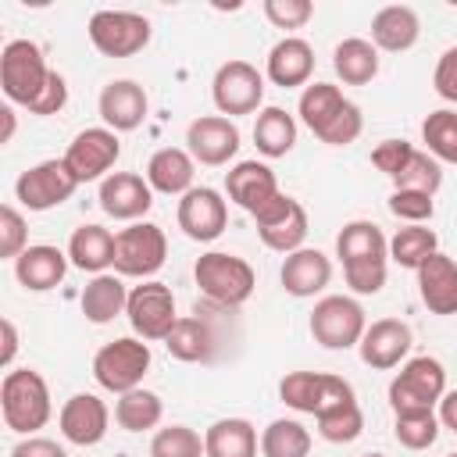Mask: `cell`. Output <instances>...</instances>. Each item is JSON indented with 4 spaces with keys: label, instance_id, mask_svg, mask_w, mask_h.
I'll return each mask as SVG.
<instances>
[{
    "label": "cell",
    "instance_id": "cell-1",
    "mask_svg": "<svg viewBox=\"0 0 457 457\" xmlns=\"http://www.w3.org/2000/svg\"><path fill=\"white\" fill-rule=\"evenodd\" d=\"M336 257L343 264V278L357 296H375L386 286L389 271V239L375 221H346L336 236Z\"/></svg>",
    "mask_w": 457,
    "mask_h": 457
},
{
    "label": "cell",
    "instance_id": "cell-2",
    "mask_svg": "<svg viewBox=\"0 0 457 457\" xmlns=\"http://www.w3.org/2000/svg\"><path fill=\"white\" fill-rule=\"evenodd\" d=\"M296 114H300V121L325 146H350L361 136V129H364L361 107L353 100H346L343 89L332 86V82H311V86H303L300 104H296Z\"/></svg>",
    "mask_w": 457,
    "mask_h": 457
},
{
    "label": "cell",
    "instance_id": "cell-3",
    "mask_svg": "<svg viewBox=\"0 0 457 457\" xmlns=\"http://www.w3.org/2000/svg\"><path fill=\"white\" fill-rule=\"evenodd\" d=\"M0 414L4 425L18 436L39 432L54 414L46 378L36 368H11L0 382Z\"/></svg>",
    "mask_w": 457,
    "mask_h": 457
},
{
    "label": "cell",
    "instance_id": "cell-4",
    "mask_svg": "<svg viewBox=\"0 0 457 457\" xmlns=\"http://www.w3.org/2000/svg\"><path fill=\"white\" fill-rule=\"evenodd\" d=\"M193 278H196L204 300L214 307H225V311H239L253 296V286H257L250 261H243L239 253H225V250L200 253L193 264Z\"/></svg>",
    "mask_w": 457,
    "mask_h": 457
},
{
    "label": "cell",
    "instance_id": "cell-5",
    "mask_svg": "<svg viewBox=\"0 0 457 457\" xmlns=\"http://www.w3.org/2000/svg\"><path fill=\"white\" fill-rule=\"evenodd\" d=\"M150 371V346L146 339L139 336H121V339H111L96 350L93 357V378L100 389L107 393H132L143 386Z\"/></svg>",
    "mask_w": 457,
    "mask_h": 457
},
{
    "label": "cell",
    "instance_id": "cell-6",
    "mask_svg": "<svg viewBox=\"0 0 457 457\" xmlns=\"http://www.w3.org/2000/svg\"><path fill=\"white\" fill-rule=\"evenodd\" d=\"M446 393V368L421 353V357H411L400 364V371L393 375L389 382V407L393 414H403V411H432L439 407Z\"/></svg>",
    "mask_w": 457,
    "mask_h": 457
},
{
    "label": "cell",
    "instance_id": "cell-7",
    "mask_svg": "<svg viewBox=\"0 0 457 457\" xmlns=\"http://www.w3.org/2000/svg\"><path fill=\"white\" fill-rule=\"evenodd\" d=\"M50 71L54 68H46V57L32 39H11L0 54V89L11 104L32 107L36 96L43 93Z\"/></svg>",
    "mask_w": 457,
    "mask_h": 457
},
{
    "label": "cell",
    "instance_id": "cell-8",
    "mask_svg": "<svg viewBox=\"0 0 457 457\" xmlns=\"http://www.w3.org/2000/svg\"><path fill=\"white\" fill-rule=\"evenodd\" d=\"M168 236L154 221H132L114 239V275L121 278H154L164 268Z\"/></svg>",
    "mask_w": 457,
    "mask_h": 457
},
{
    "label": "cell",
    "instance_id": "cell-9",
    "mask_svg": "<svg viewBox=\"0 0 457 457\" xmlns=\"http://www.w3.org/2000/svg\"><path fill=\"white\" fill-rule=\"evenodd\" d=\"M364 328H368V318H364V307L353 296L332 293V296H321L314 303V311H311V336L325 350H350V346H357Z\"/></svg>",
    "mask_w": 457,
    "mask_h": 457
},
{
    "label": "cell",
    "instance_id": "cell-10",
    "mask_svg": "<svg viewBox=\"0 0 457 457\" xmlns=\"http://www.w3.org/2000/svg\"><path fill=\"white\" fill-rule=\"evenodd\" d=\"M125 318L132 325V332L146 343H164L179 321L175 314V296L164 282L146 278L139 286L129 289V303H125Z\"/></svg>",
    "mask_w": 457,
    "mask_h": 457
},
{
    "label": "cell",
    "instance_id": "cell-11",
    "mask_svg": "<svg viewBox=\"0 0 457 457\" xmlns=\"http://www.w3.org/2000/svg\"><path fill=\"white\" fill-rule=\"evenodd\" d=\"M211 100L225 118L253 114L264 104V75L250 61H225L211 79Z\"/></svg>",
    "mask_w": 457,
    "mask_h": 457
},
{
    "label": "cell",
    "instance_id": "cell-12",
    "mask_svg": "<svg viewBox=\"0 0 457 457\" xmlns=\"http://www.w3.org/2000/svg\"><path fill=\"white\" fill-rule=\"evenodd\" d=\"M86 32H89V43L104 57H136L139 50H146L154 36L150 21L136 11H96Z\"/></svg>",
    "mask_w": 457,
    "mask_h": 457
},
{
    "label": "cell",
    "instance_id": "cell-13",
    "mask_svg": "<svg viewBox=\"0 0 457 457\" xmlns=\"http://www.w3.org/2000/svg\"><path fill=\"white\" fill-rule=\"evenodd\" d=\"M79 189V179L68 171L64 161H39L32 168H25L14 182V200L29 211H54L64 200H71Z\"/></svg>",
    "mask_w": 457,
    "mask_h": 457
},
{
    "label": "cell",
    "instance_id": "cell-14",
    "mask_svg": "<svg viewBox=\"0 0 457 457\" xmlns=\"http://www.w3.org/2000/svg\"><path fill=\"white\" fill-rule=\"evenodd\" d=\"M118 157H121V139H118V132H111L107 125H93V129H82L71 143H68V150H64V164H68V171L79 179V186L82 182H104L107 179V171L118 164Z\"/></svg>",
    "mask_w": 457,
    "mask_h": 457
},
{
    "label": "cell",
    "instance_id": "cell-15",
    "mask_svg": "<svg viewBox=\"0 0 457 457\" xmlns=\"http://www.w3.org/2000/svg\"><path fill=\"white\" fill-rule=\"evenodd\" d=\"M253 225H257V236L268 250L275 253H296L307 239V211L300 200L278 193L271 204H264L257 214H253Z\"/></svg>",
    "mask_w": 457,
    "mask_h": 457
},
{
    "label": "cell",
    "instance_id": "cell-16",
    "mask_svg": "<svg viewBox=\"0 0 457 457\" xmlns=\"http://www.w3.org/2000/svg\"><path fill=\"white\" fill-rule=\"evenodd\" d=\"M168 353L182 364H214L221 357V332L211 321V307L196 303L189 318H179L171 336L164 339Z\"/></svg>",
    "mask_w": 457,
    "mask_h": 457
},
{
    "label": "cell",
    "instance_id": "cell-17",
    "mask_svg": "<svg viewBox=\"0 0 457 457\" xmlns=\"http://www.w3.org/2000/svg\"><path fill=\"white\" fill-rule=\"evenodd\" d=\"M186 150L193 154L196 164L221 168L239 154V129L225 114H204L193 118L186 129Z\"/></svg>",
    "mask_w": 457,
    "mask_h": 457
},
{
    "label": "cell",
    "instance_id": "cell-18",
    "mask_svg": "<svg viewBox=\"0 0 457 457\" xmlns=\"http://www.w3.org/2000/svg\"><path fill=\"white\" fill-rule=\"evenodd\" d=\"M175 221H179V228H182L193 243H214V239L225 232V225H228V204L221 200L218 189H211V186H193V189L179 200Z\"/></svg>",
    "mask_w": 457,
    "mask_h": 457
},
{
    "label": "cell",
    "instance_id": "cell-19",
    "mask_svg": "<svg viewBox=\"0 0 457 457\" xmlns=\"http://www.w3.org/2000/svg\"><path fill=\"white\" fill-rule=\"evenodd\" d=\"M411 343H414V332L407 321L400 318H378L364 328L361 343H357V353L368 368L375 371H389V368H400L411 353Z\"/></svg>",
    "mask_w": 457,
    "mask_h": 457
},
{
    "label": "cell",
    "instance_id": "cell-20",
    "mask_svg": "<svg viewBox=\"0 0 457 457\" xmlns=\"http://www.w3.org/2000/svg\"><path fill=\"white\" fill-rule=\"evenodd\" d=\"M100 211L114 221H139L150 207H154V189L143 175L136 171H111L100 182Z\"/></svg>",
    "mask_w": 457,
    "mask_h": 457
},
{
    "label": "cell",
    "instance_id": "cell-21",
    "mask_svg": "<svg viewBox=\"0 0 457 457\" xmlns=\"http://www.w3.org/2000/svg\"><path fill=\"white\" fill-rule=\"evenodd\" d=\"M96 111H100V118L111 132H132L146 121L150 100H146V89L136 79H111L100 89Z\"/></svg>",
    "mask_w": 457,
    "mask_h": 457
},
{
    "label": "cell",
    "instance_id": "cell-22",
    "mask_svg": "<svg viewBox=\"0 0 457 457\" xmlns=\"http://www.w3.org/2000/svg\"><path fill=\"white\" fill-rule=\"evenodd\" d=\"M57 425H61V436L71 443V446H96L104 436H107V425H111V411L100 396L93 393H75L64 400L61 414H57Z\"/></svg>",
    "mask_w": 457,
    "mask_h": 457
},
{
    "label": "cell",
    "instance_id": "cell-23",
    "mask_svg": "<svg viewBox=\"0 0 457 457\" xmlns=\"http://www.w3.org/2000/svg\"><path fill=\"white\" fill-rule=\"evenodd\" d=\"M225 193H228V200H232L236 207H243V211L253 218V214H257L264 204H271L282 189H278L275 171H271L264 161H239L236 168L225 171Z\"/></svg>",
    "mask_w": 457,
    "mask_h": 457
},
{
    "label": "cell",
    "instance_id": "cell-24",
    "mask_svg": "<svg viewBox=\"0 0 457 457\" xmlns=\"http://www.w3.org/2000/svg\"><path fill=\"white\" fill-rule=\"evenodd\" d=\"M414 275H418V296L432 314L439 318L457 314V261L453 257L436 250Z\"/></svg>",
    "mask_w": 457,
    "mask_h": 457
},
{
    "label": "cell",
    "instance_id": "cell-25",
    "mask_svg": "<svg viewBox=\"0 0 457 457\" xmlns=\"http://www.w3.org/2000/svg\"><path fill=\"white\" fill-rule=\"evenodd\" d=\"M343 386L346 378L328 375V371H289L278 382V400L300 414H318Z\"/></svg>",
    "mask_w": 457,
    "mask_h": 457
},
{
    "label": "cell",
    "instance_id": "cell-26",
    "mask_svg": "<svg viewBox=\"0 0 457 457\" xmlns=\"http://www.w3.org/2000/svg\"><path fill=\"white\" fill-rule=\"evenodd\" d=\"M278 282L289 296L296 300H307V296H318L328 282H332V261L314 250V246H300L296 253H289L282 261V271H278Z\"/></svg>",
    "mask_w": 457,
    "mask_h": 457
},
{
    "label": "cell",
    "instance_id": "cell-27",
    "mask_svg": "<svg viewBox=\"0 0 457 457\" xmlns=\"http://www.w3.org/2000/svg\"><path fill=\"white\" fill-rule=\"evenodd\" d=\"M268 82L282 86V89H296V86H311L314 75V50L307 39L300 36H286L268 50V64H264Z\"/></svg>",
    "mask_w": 457,
    "mask_h": 457
},
{
    "label": "cell",
    "instance_id": "cell-28",
    "mask_svg": "<svg viewBox=\"0 0 457 457\" xmlns=\"http://www.w3.org/2000/svg\"><path fill=\"white\" fill-rule=\"evenodd\" d=\"M68 250H57L50 243H36L29 246L18 261H14V278L29 289V293H46L57 289L68 275Z\"/></svg>",
    "mask_w": 457,
    "mask_h": 457
},
{
    "label": "cell",
    "instance_id": "cell-29",
    "mask_svg": "<svg viewBox=\"0 0 457 457\" xmlns=\"http://www.w3.org/2000/svg\"><path fill=\"white\" fill-rule=\"evenodd\" d=\"M314 425H318V436H321L325 443H336V446L353 443V439L364 432V411H361L357 393H353L350 382L314 414Z\"/></svg>",
    "mask_w": 457,
    "mask_h": 457
},
{
    "label": "cell",
    "instance_id": "cell-30",
    "mask_svg": "<svg viewBox=\"0 0 457 457\" xmlns=\"http://www.w3.org/2000/svg\"><path fill=\"white\" fill-rule=\"evenodd\" d=\"M193 175H196V161L182 146H161L146 161V182L154 193L164 196H186L193 189Z\"/></svg>",
    "mask_w": 457,
    "mask_h": 457
},
{
    "label": "cell",
    "instance_id": "cell-31",
    "mask_svg": "<svg viewBox=\"0 0 457 457\" xmlns=\"http://www.w3.org/2000/svg\"><path fill=\"white\" fill-rule=\"evenodd\" d=\"M421 36V21L414 14V7L407 4H389L382 11H375L371 18V43L375 50H386V54H403L418 43Z\"/></svg>",
    "mask_w": 457,
    "mask_h": 457
},
{
    "label": "cell",
    "instance_id": "cell-32",
    "mask_svg": "<svg viewBox=\"0 0 457 457\" xmlns=\"http://www.w3.org/2000/svg\"><path fill=\"white\" fill-rule=\"evenodd\" d=\"M114 232L104 225H79L68 239V261L79 271L89 275H104L107 268H114Z\"/></svg>",
    "mask_w": 457,
    "mask_h": 457
},
{
    "label": "cell",
    "instance_id": "cell-33",
    "mask_svg": "<svg viewBox=\"0 0 457 457\" xmlns=\"http://www.w3.org/2000/svg\"><path fill=\"white\" fill-rule=\"evenodd\" d=\"M261 439L246 418H218L204 432V457H257Z\"/></svg>",
    "mask_w": 457,
    "mask_h": 457
},
{
    "label": "cell",
    "instance_id": "cell-34",
    "mask_svg": "<svg viewBox=\"0 0 457 457\" xmlns=\"http://www.w3.org/2000/svg\"><path fill=\"white\" fill-rule=\"evenodd\" d=\"M79 303H82L86 321H93V325H107V321H114L118 314H125L129 289H125L121 275L104 271V275H93V278L86 282V289H82Z\"/></svg>",
    "mask_w": 457,
    "mask_h": 457
},
{
    "label": "cell",
    "instance_id": "cell-35",
    "mask_svg": "<svg viewBox=\"0 0 457 457\" xmlns=\"http://www.w3.org/2000/svg\"><path fill=\"white\" fill-rule=\"evenodd\" d=\"M332 68L346 86H368L378 75V50L371 39H361V36L339 39L332 50Z\"/></svg>",
    "mask_w": 457,
    "mask_h": 457
},
{
    "label": "cell",
    "instance_id": "cell-36",
    "mask_svg": "<svg viewBox=\"0 0 457 457\" xmlns=\"http://www.w3.org/2000/svg\"><path fill=\"white\" fill-rule=\"evenodd\" d=\"M253 143L264 157H286L296 146V121L282 107H261L253 121Z\"/></svg>",
    "mask_w": 457,
    "mask_h": 457
},
{
    "label": "cell",
    "instance_id": "cell-37",
    "mask_svg": "<svg viewBox=\"0 0 457 457\" xmlns=\"http://www.w3.org/2000/svg\"><path fill=\"white\" fill-rule=\"evenodd\" d=\"M164 418V400L154 393V389H132V393H121L118 403H114V421L125 428V432H150L157 428Z\"/></svg>",
    "mask_w": 457,
    "mask_h": 457
},
{
    "label": "cell",
    "instance_id": "cell-38",
    "mask_svg": "<svg viewBox=\"0 0 457 457\" xmlns=\"http://www.w3.org/2000/svg\"><path fill=\"white\" fill-rule=\"evenodd\" d=\"M436 250H439V239H436V232L425 228V225L396 228L393 239H389V261L400 264V268H411V271H418Z\"/></svg>",
    "mask_w": 457,
    "mask_h": 457
},
{
    "label": "cell",
    "instance_id": "cell-39",
    "mask_svg": "<svg viewBox=\"0 0 457 457\" xmlns=\"http://www.w3.org/2000/svg\"><path fill=\"white\" fill-rule=\"evenodd\" d=\"M311 432L296 418H275L261 432V457H307Z\"/></svg>",
    "mask_w": 457,
    "mask_h": 457
},
{
    "label": "cell",
    "instance_id": "cell-40",
    "mask_svg": "<svg viewBox=\"0 0 457 457\" xmlns=\"http://www.w3.org/2000/svg\"><path fill=\"white\" fill-rule=\"evenodd\" d=\"M421 143L436 161L457 164V111L439 107L421 121Z\"/></svg>",
    "mask_w": 457,
    "mask_h": 457
},
{
    "label": "cell",
    "instance_id": "cell-41",
    "mask_svg": "<svg viewBox=\"0 0 457 457\" xmlns=\"http://www.w3.org/2000/svg\"><path fill=\"white\" fill-rule=\"evenodd\" d=\"M393 436L403 450H428L439 439V418H436V411L393 414Z\"/></svg>",
    "mask_w": 457,
    "mask_h": 457
},
{
    "label": "cell",
    "instance_id": "cell-42",
    "mask_svg": "<svg viewBox=\"0 0 457 457\" xmlns=\"http://www.w3.org/2000/svg\"><path fill=\"white\" fill-rule=\"evenodd\" d=\"M389 182H393V189H418V193L436 196L439 186H443V168H439V161L428 150H414L407 168L396 179H389Z\"/></svg>",
    "mask_w": 457,
    "mask_h": 457
},
{
    "label": "cell",
    "instance_id": "cell-43",
    "mask_svg": "<svg viewBox=\"0 0 457 457\" xmlns=\"http://www.w3.org/2000/svg\"><path fill=\"white\" fill-rule=\"evenodd\" d=\"M150 457H204V436L189 425L157 428L150 439Z\"/></svg>",
    "mask_w": 457,
    "mask_h": 457
},
{
    "label": "cell",
    "instance_id": "cell-44",
    "mask_svg": "<svg viewBox=\"0 0 457 457\" xmlns=\"http://www.w3.org/2000/svg\"><path fill=\"white\" fill-rule=\"evenodd\" d=\"M25 250H29V225L14 204H4L0 207V257L18 261Z\"/></svg>",
    "mask_w": 457,
    "mask_h": 457
},
{
    "label": "cell",
    "instance_id": "cell-45",
    "mask_svg": "<svg viewBox=\"0 0 457 457\" xmlns=\"http://www.w3.org/2000/svg\"><path fill=\"white\" fill-rule=\"evenodd\" d=\"M389 211L407 225H421L436 214V196L418 193V189H393L389 193Z\"/></svg>",
    "mask_w": 457,
    "mask_h": 457
},
{
    "label": "cell",
    "instance_id": "cell-46",
    "mask_svg": "<svg viewBox=\"0 0 457 457\" xmlns=\"http://www.w3.org/2000/svg\"><path fill=\"white\" fill-rule=\"evenodd\" d=\"M261 11L275 29H303L314 18V4L311 0H264Z\"/></svg>",
    "mask_w": 457,
    "mask_h": 457
},
{
    "label": "cell",
    "instance_id": "cell-47",
    "mask_svg": "<svg viewBox=\"0 0 457 457\" xmlns=\"http://www.w3.org/2000/svg\"><path fill=\"white\" fill-rule=\"evenodd\" d=\"M411 154H414L411 143H403V139H382V143L371 150V164H375L386 179H396V175L407 168Z\"/></svg>",
    "mask_w": 457,
    "mask_h": 457
},
{
    "label": "cell",
    "instance_id": "cell-48",
    "mask_svg": "<svg viewBox=\"0 0 457 457\" xmlns=\"http://www.w3.org/2000/svg\"><path fill=\"white\" fill-rule=\"evenodd\" d=\"M432 89L446 104H457V46H450V50L439 54L436 71H432Z\"/></svg>",
    "mask_w": 457,
    "mask_h": 457
},
{
    "label": "cell",
    "instance_id": "cell-49",
    "mask_svg": "<svg viewBox=\"0 0 457 457\" xmlns=\"http://www.w3.org/2000/svg\"><path fill=\"white\" fill-rule=\"evenodd\" d=\"M64 104H68V82H64V75H61V71H50V79H46L43 93L36 96V104H32L29 111H32V114H57Z\"/></svg>",
    "mask_w": 457,
    "mask_h": 457
},
{
    "label": "cell",
    "instance_id": "cell-50",
    "mask_svg": "<svg viewBox=\"0 0 457 457\" xmlns=\"http://www.w3.org/2000/svg\"><path fill=\"white\" fill-rule=\"evenodd\" d=\"M11 457H68L61 443L43 439V436H25L21 443L11 446Z\"/></svg>",
    "mask_w": 457,
    "mask_h": 457
},
{
    "label": "cell",
    "instance_id": "cell-51",
    "mask_svg": "<svg viewBox=\"0 0 457 457\" xmlns=\"http://www.w3.org/2000/svg\"><path fill=\"white\" fill-rule=\"evenodd\" d=\"M0 332H4V350H0V364L11 371V364H14V353H18V328H14V321L11 318H4L0 321Z\"/></svg>",
    "mask_w": 457,
    "mask_h": 457
},
{
    "label": "cell",
    "instance_id": "cell-52",
    "mask_svg": "<svg viewBox=\"0 0 457 457\" xmlns=\"http://www.w3.org/2000/svg\"><path fill=\"white\" fill-rule=\"evenodd\" d=\"M439 425L443 428H450V432H457V389H446L443 393V400H439Z\"/></svg>",
    "mask_w": 457,
    "mask_h": 457
},
{
    "label": "cell",
    "instance_id": "cell-53",
    "mask_svg": "<svg viewBox=\"0 0 457 457\" xmlns=\"http://www.w3.org/2000/svg\"><path fill=\"white\" fill-rule=\"evenodd\" d=\"M0 121H4V129H0V146H4V143L14 139V125H18L14 121V111L11 107H0Z\"/></svg>",
    "mask_w": 457,
    "mask_h": 457
},
{
    "label": "cell",
    "instance_id": "cell-54",
    "mask_svg": "<svg viewBox=\"0 0 457 457\" xmlns=\"http://www.w3.org/2000/svg\"><path fill=\"white\" fill-rule=\"evenodd\" d=\"M364 457H386V453H364Z\"/></svg>",
    "mask_w": 457,
    "mask_h": 457
},
{
    "label": "cell",
    "instance_id": "cell-55",
    "mask_svg": "<svg viewBox=\"0 0 457 457\" xmlns=\"http://www.w3.org/2000/svg\"><path fill=\"white\" fill-rule=\"evenodd\" d=\"M446 457H457V453H446Z\"/></svg>",
    "mask_w": 457,
    "mask_h": 457
}]
</instances>
